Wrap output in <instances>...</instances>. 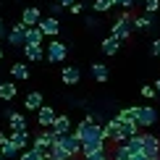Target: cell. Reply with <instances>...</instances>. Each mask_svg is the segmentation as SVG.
<instances>
[{"label":"cell","mask_w":160,"mask_h":160,"mask_svg":"<svg viewBox=\"0 0 160 160\" xmlns=\"http://www.w3.org/2000/svg\"><path fill=\"white\" fill-rule=\"evenodd\" d=\"M74 134L82 139V144H87V142H108V139H105L102 123H95V118H92V116L82 118V121L74 126Z\"/></svg>","instance_id":"6da1fadb"},{"label":"cell","mask_w":160,"mask_h":160,"mask_svg":"<svg viewBox=\"0 0 160 160\" xmlns=\"http://www.w3.org/2000/svg\"><path fill=\"white\" fill-rule=\"evenodd\" d=\"M131 34H134V13L131 11H121V16H118L116 21H113V26H110V37L126 42Z\"/></svg>","instance_id":"7a4b0ae2"},{"label":"cell","mask_w":160,"mask_h":160,"mask_svg":"<svg viewBox=\"0 0 160 160\" xmlns=\"http://www.w3.org/2000/svg\"><path fill=\"white\" fill-rule=\"evenodd\" d=\"M66 58H68V45L61 42V39H50L48 45H45V61L52 63V66H58V63H63Z\"/></svg>","instance_id":"3957f363"},{"label":"cell","mask_w":160,"mask_h":160,"mask_svg":"<svg viewBox=\"0 0 160 160\" xmlns=\"http://www.w3.org/2000/svg\"><path fill=\"white\" fill-rule=\"evenodd\" d=\"M158 108L155 105H139V116H137V126L139 129H152L158 123Z\"/></svg>","instance_id":"277c9868"},{"label":"cell","mask_w":160,"mask_h":160,"mask_svg":"<svg viewBox=\"0 0 160 160\" xmlns=\"http://www.w3.org/2000/svg\"><path fill=\"white\" fill-rule=\"evenodd\" d=\"M55 144H58V147H63L71 158L82 155V139H79L74 131H71V134H63V137H55Z\"/></svg>","instance_id":"5b68a950"},{"label":"cell","mask_w":160,"mask_h":160,"mask_svg":"<svg viewBox=\"0 0 160 160\" xmlns=\"http://www.w3.org/2000/svg\"><path fill=\"white\" fill-rule=\"evenodd\" d=\"M3 116L11 123V131H29V121H26L24 113L13 110V108H3Z\"/></svg>","instance_id":"8992f818"},{"label":"cell","mask_w":160,"mask_h":160,"mask_svg":"<svg viewBox=\"0 0 160 160\" xmlns=\"http://www.w3.org/2000/svg\"><path fill=\"white\" fill-rule=\"evenodd\" d=\"M55 144V134H52L50 129H42V131H37V137L32 139V147H34L37 152H50V147Z\"/></svg>","instance_id":"52a82bcc"},{"label":"cell","mask_w":160,"mask_h":160,"mask_svg":"<svg viewBox=\"0 0 160 160\" xmlns=\"http://www.w3.org/2000/svg\"><path fill=\"white\" fill-rule=\"evenodd\" d=\"M39 21H42V8H39V5H26V8L21 11V24L26 26V29L39 26Z\"/></svg>","instance_id":"ba28073f"},{"label":"cell","mask_w":160,"mask_h":160,"mask_svg":"<svg viewBox=\"0 0 160 160\" xmlns=\"http://www.w3.org/2000/svg\"><path fill=\"white\" fill-rule=\"evenodd\" d=\"M5 42H8L11 48H24V45H26V26H24L21 21H18V24H13V29L8 32Z\"/></svg>","instance_id":"9c48e42d"},{"label":"cell","mask_w":160,"mask_h":160,"mask_svg":"<svg viewBox=\"0 0 160 160\" xmlns=\"http://www.w3.org/2000/svg\"><path fill=\"white\" fill-rule=\"evenodd\" d=\"M39 29H42V34H45V37L58 39V34H61V18H55V16H42V21H39Z\"/></svg>","instance_id":"30bf717a"},{"label":"cell","mask_w":160,"mask_h":160,"mask_svg":"<svg viewBox=\"0 0 160 160\" xmlns=\"http://www.w3.org/2000/svg\"><path fill=\"white\" fill-rule=\"evenodd\" d=\"M55 118H58V110H55V108H50V105H42V108L37 110V123L42 126V129H52Z\"/></svg>","instance_id":"8fae6325"},{"label":"cell","mask_w":160,"mask_h":160,"mask_svg":"<svg viewBox=\"0 0 160 160\" xmlns=\"http://www.w3.org/2000/svg\"><path fill=\"white\" fill-rule=\"evenodd\" d=\"M61 82L66 87H76L82 82V71H79V66H63L61 68Z\"/></svg>","instance_id":"7c38bea8"},{"label":"cell","mask_w":160,"mask_h":160,"mask_svg":"<svg viewBox=\"0 0 160 160\" xmlns=\"http://www.w3.org/2000/svg\"><path fill=\"white\" fill-rule=\"evenodd\" d=\"M52 134L55 137H63V134H71L74 131V123H71V118L66 116V113H58V118H55V123H52Z\"/></svg>","instance_id":"4fadbf2b"},{"label":"cell","mask_w":160,"mask_h":160,"mask_svg":"<svg viewBox=\"0 0 160 160\" xmlns=\"http://www.w3.org/2000/svg\"><path fill=\"white\" fill-rule=\"evenodd\" d=\"M134 134H139V126H137V123H123V121H121V126H118V134L113 137V142H116V144H123V142H129Z\"/></svg>","instance_id":"5bb4252c"},{"label":"cell","mask_w":160,"mask_h":160,"mask_svg":"<svg viewBox=\"0 0 160 160\" xmlns=\"http://www.w3.org/2000/svg\"><path fill=\"white\" fill-rule=\"evenodd\" d=\"M89 74H92V79H95V82L105 84V82L110 79V68H108V63H100V61H95V63H89Z\"/></svg>","instance_id":"9a60e30c"},{"label":"cell","mask_w":160,"mask_h":160,"mask_svg":"<svg viewBox=\"0 0 160 160\" xmlns=\"http://www.w3.org/2000/svg\"><path fill=\"white\" fill-rule=\"evenodd\" d=\"M144 152L150 155V160H160V139L147 131H144Z\"/></svg>","instance_id":"2e32d148"},{"label":"cell","mask_w":160,"mask_h":160,"mask_svg":"<svg viewBox=\"0 0 160 160\" xmlns=\"http://www.w3.org/2000/svg\"><path fill=\"white\" fill-rule=\"evenodd\" d=\"M8 139L13 142V147H16L18 152H24V150L32 144V137H29V131H11V134H8Z\"/></svg>","instance_id":"e0dca14e"},{"label":"cell","mask_w":160,"mask_h":160,"mask_svg":"<svg viewBox=\"0 0 160 160\" xmlns=\"http://www.w3.org/2000/svg\"><path fill=\"white\" fill-rule=\"evenodd\" d=\"M24 58H26V63H39V61H45V48H39V45H24Z\"/></svg>","instance_id":"ac0fdd59"},{"label":"cell","mask_w":160,"mask_h":160,"mask_svg":"<svg viewBox=\"0 0 160 160\" xmlns=\"http://www.w3.org/2000/svg\"><path fill=\"white\" fill-rule=\"evenodd\" d=\"M42 105H45V97H42V92H39V89L29 92V95L24 97V108H26V110H32V113H37Z\"/></svg>","instance_id":"d6986e66"},{"label":"cell","mask_w":160,"mask_h":160,"mask_svg":"<svg viewBox=\"0 0 160 160\" xmlns=\"http://www.w3.org/2000/svg\"><path fill=\"white\" fill-rule=\"evenodd\" d=\"M137 116H139V105H126V108L116 113V118L123 123H137Z\"/></svg>","instance_id":"ffe728a7"},{"label":"cell","mask_w":160,"mask_h":160,"mask_svg":"<svg viewBox=\"0 0 160 160\" xmlns=\"http://www.w3.org/2000/svg\"><path fill=\"white\" fill-rule=\"evenodd\" d=\"M8 71H11V76L16 79V82H26V79H29V63L26 61H16Z\"/></svg>","instance_id":"44dd1931"},{"label":"cell","mask_w":160,"mask_h":160,"mask_svg":"<svg viewBox=\"0 0 160 160\" xmlns=\"http://www.w3.org/2000/svg\"><path fill=\"white\" fill-rule=\"evenodd\" d=\"M95 152H110L108 142H87V144H82V158H89Z\"/></svg>","instance_id":"7402d4cb"},{"label":"cell","mask_w":160,"mask_h":160,"mask_svg":"<svg viewBox=\"0 0 160 160\" xmlns=\"http://www.w3.org/2000/svg\"><path fill=\"white\" fill-rule=\"evenodd\" d=\"M100 50H102L105 55H116V52L121 50V39H116V37H110V34H108L102 42H100Z\"/></svg>","instance_id":"603a6c76"},{"label":"cell","mask_w":160,"mask_h":160,"mask_svg":"<svg viewBox=\"0 0 160 160\" xmlns=\"http://www.w3.org/2000/svg\"><path fill=\"white\" fill-rule=\"evenodd\" d=\"M16 82H0V100L3 102H11V100H16Z\"/></svg>","instance_id":"cb8c5ba5"},{"label":"cell","mask_w":160,"mask_h":160,"mask_svg":"<svg viewBox=\"0 0 160 160\" xmlns=\"http://www.w3.org/2000/svg\"><path fill=\"white\" fill-rule=\"evenodd\" d=\"M123 144L129 147L131 155H139V152H144V134H134L129 142H123Z\"/></svg>","instance_id":"d4e9b609"},{"label":"cell","mask_w":160,"mask_h":160,"mask_svg":"<svg viewBox=\"0 0 160 160\" xmlns=\"http://www.w3.org/2000/svg\"><path fill=\"white\" fill-rule=\"evenodd\" d=\"M152 26H155V21H152V16H134V32H150Z\"/></svg>","instance_id":"484cf974"},{"label":"cell","mask_w":160,"mask_h":160,"mask_svg":"<svg viewBox=\"0 0 160 160\" xmlns=\"http://www.w3.org/2000/svg\"><path fill=\"white\" fill-rule=\"evenodd\" d=\"M42 42H45V34H42V29H39V26L26 29V45H39V48H42Z\"/></svg>","instance_id":"4316f807"},{"label":"cell","mask_w":160,"mask_h":160,"mask_svg":"<svg viewBox=\"0 0 160 160\" xmlns=\"http://www.w3.org/2000/svg\"><path fill=\"white\" fill-rule=\"evenodd\" d=\"M110 158L113 160H131V152H129L126 144H116V147L110 150Z\"/></svg>","instance_id":"83f0119b"},{"label":"cell","mask_w":160,"mask_h":160,"mask_svg":"<svg viewBox=\"0 0 160 160\" xmlns=\"http://www.w3.org/2000/svg\"><path fill=\"white\" fill-rule=\"evenodd\" d=\"M110 8H116L113 0H92V11H95L97 16H100V13H108Z\"/></svg>","instance_id":"f1b7e54d"},{"label":"cell","mask_w":160,"mask_h":160,"mask_svg":"<svg viewBox=\"0 0 160 160\" xmlns=\"http://www.w3.org/2000/svg\"><path fill=\"white\" fill-rule=\"evenodd\" d=\"M50 155L55 158V160H74V158H71L63 147H58V144H52V147H50Z\"/></svg>","instance_id":"f546056e"},{"label":"cell","mask_w":160,"mask_h":160,"mask_svg":"<svg viewBox=\"0 0 160 160\" xmlns=\"http://www.w3.org/2000/svg\"><path fill=\"white\" fill-rule=\"evenodd\" d=\"M18 160H42V152H37L34 147H29V150H24L21 155H18Z\"/></svg>","instance_id":"4dcf8cb0"},{"label":"cell","mask_w":160,"mask_h":160,"mask_svg":"<svg viewBox=\"0 0 160 160\" xmlns=\"http://www.w3.org/2000/svg\"><path fill=\"white\" fill-rule=\"evenodd\" d=\"M160 11V0H147V3H144V13H147V16H152V13H158Z\"/></svg>","instance_id":"1f68e13d"},{"label":"cell","mask_w":160,"mask_h":160,"mask_svg":"<svg viewBox=\"0 0 160 160\" xmlns=\"http://www.w3.org/2000/svg\"><path fill=\"white\" fill-rule=\"evenodd\" d=\"M113 5H118L121 11H131L137 5V0H113Z\"/></svg>","instance_id":"d6a6232c"},{"label":"cell","mask_w":160,"mask_h":160,"mask_svg":"<svg viewBox=\"0 0 160 160\" xmlns=\"http://www.w3.org/2000/svg\"><path fill=\"white\" fill-rule=\"evenodd\" d=\"M142 97H147V100H155V97H158L155 87H150V84H142Z\"/></svg>","instance_id":"836d02e7"},{"label":"cell","mask_w":160,"mask_h":160,"mask_svg":"<svg viewBox=\"0 0 160 160\" xmlns=\"http://www.w3.org/2000/svg\"><path fill=\"white\" fill-rule=\"evenodd\" d=\"M84 160H113V158H110V152H95V155H89Z\"/></svg>","instance_id":"e575fe53"},{"label":"cell","mask_w":160,"mask_h":160,"mask_svg":"<svg viewBox=\"0 0 160 160\" xmlns=\"http://www.w3.org/2000/svg\"><path fill=\"white\" fill-rule=\"evenodd\" d=\"M84 24H87V29H95V26H97V13L87 16V18H84Z\"/></svg>","instance_id":"d590c367"},{"label":"cell","mask_w":160,"mask_h":160,"mask_svg":"<svg viewBox=\"0 0 160 160\" xmlns=\"http://www.w3.org/2000/svg\"><path fill=\"white\" fill-rule=\"evenodd\" d=\"M68 11H71V13H74V16H79V13H82V11H84V3H82V0H76V3H74V5H71V8H68Z\"/></svg>","instance_id":"8d00e7d4"},{"label":"cell","mask_w":160,"mask_h":160,"mask_svg":"<svg viewBox=\"0 0 160 160\" xmlns=\"http://www.w3.org/2000/svg\"><path fill=\"white\" fill-rule=\"evenodd\" d=\"M150 55H160V37L152 39V45H150Z\"/></svg>","instance_id":"74e56055"},{"label":"cell","mask_w":160,"mask_h":160,"mask_svg":"<svg viewBox=\"0 0 160 160\" xmlns=\"http://www.w3.org/2000/svg\"><path fill=\"white\" fill-rule=\"evenodd\" d=\"M61 11H63V8L55 3V0H52V3H50V16H55V18H58V16H61Z\"/></svg>","instance_id":"f35d334b"},{"label":"cell","mask_w":160,"mask_h":160,"mask_svg":"<svg viewBox=\"0 0 160 160\" xmlns=\"http://www.w3.org/2000/svg\"><path fill=\"white\" fill-rule=\"evenodd\" d=\"M55 3H58V5H61V8H71V5H74V3H76V0H55Z\"/></svg>","instance_id":"ab89813d"},{"label":"cell","mask_w":160,"mask_h":160,"mask_svg":"<svg viewBox=\"0 0 160 160\" xmlns=\"http://www.w3.org/2000/svg\"><path fill=\"white\" fill-rule=\"evenodd\" d=\"M5 37H8V32H5V21L0 18V39H5Z\"/></svg>","instance_id":"60d3db41"},{"label":"cell","mask_w":160,"mask_h":160,"mask_svg":"<svg viewBox=\"0 0 160 160\" xmlns=\"http://www.w3.org/2000/svg\"><path fill=\"white\" fill-rule=\"evenodd\" d=\"M152 87H155V92H158V95H160V76L155 79V84H152Z\"/></svg>","instance_id":"b9f144b4"},{"label":"cell","mask_w":160,"mask_h":160,"mask_svg":"<svg viewBox=\"0 0 160 160\" xmlns=\"http://www.w3.org/2000/svg\"><path fill=\"white\" fill-rule=\"evenodd\" d=\"M0 61H3V50H0Z\"/></svg>","instance_id":"7bdbcfd3"},{"label":"cell","mask_w":160,"mask_h":160,"mask_svg":"<svg viewBox=\"0 0 160 160\" xmlns=\"http://www.w3.org/2000/svg\"><path fill=\"white\" fill-rule=\"evenodd\" d=\"M0 160H5V158H3V152H0Z\"/></svg>","instance_id":"ee69618b"},{"label":"cell","mask_w":160,"mask_h":160,"mask_svg":"<svg viewBox=\"0 0 160 160\" xmlns=\"http://www.w3.org/2000/svg\"><path fill=\"white\" fill-rule=\"evenodd\" d=\"M139 3H147V0H139Z\"/></svg>","instance_id":"f6af8a7d"},{"label":"cell","mask_w":160,"mask_h":160,"mask_svg":"<svg viewBox=\"0 0 160 160\" xmlns=\"http://www.w3.org/2000/svg\"><path fill=\"white\" fill-rule=\"evenodd\" d=\"M74 160H76V158H74Z\"/></svg>","instance_id":"bcb514c9"}]
</instances>
